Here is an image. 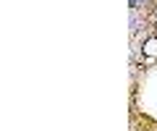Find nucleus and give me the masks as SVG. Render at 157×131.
<instances>
[{"instance_id":"obj_1","label":"nucleus","mask_w":157,"mask_h":131,"mask_svg":"<svg viewBox=\"0 0 157 131\" xmlns=\"http://www.w3.org/2000/svg\"><path fill=\"white\" fill-rule=\"evenodd\" d=\"M144 52H147L149 58H157V40H149V42H147V45H144Z\"/></svg>"}]
</instances>
